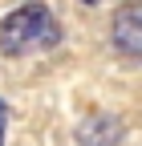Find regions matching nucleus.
I'll return each instance as SVG.
<instances>
[{"label": "nucleus", "mask_w": 142, "mask_h": 146, "mask_svg": "<svg viewBox=\"0 0 142 146\" xmlns=\"http://www.w3.org/2000/svg\"><path fill=\"white\" fill-rule=\"evenodd\" d=\"M61 45V25L49 4L29 0V4L12 8L0 21V53L4 57H25V53H49Z\"/></svg>", "instance_id": "1"}, {"label": "nucleus", "mask_w": 142, "mask_h": 146, "mask_svg": "<svg viewBox=\"0 0 142 146\" xmlns=\"http://www.w3.org/2000/svg\"><path fill=\"white\" fill-rule=\"evenodd\" d=\"M85 4H98V0H85Z\"/></svg>", "instance_id": "5"}, {"label": "nucleus", "mask_w": 142, "mask_h": 146, "mask_svg": "<svg viewBox=\"0 0 142 146\" xmlns=\"http://www.w3.org/2000/svg\"><path fill=\"white\" fill-rule=\"evenodd\" d=\"M122 138H126V122L118 114L98 110V114L77 122V146H118Z\"/></svg>", "instance_id": "3"}, {"label": "nucleus", "mask_w": 142, "mask_h": 146, "mask_svg": "<svg viewBox=\"0 0 142 146\" xmlns=\"http://www.w3.org/2000/svg\"><path fill=\"white\" fill-rule=\"evenodd\" d=\"M110 41L126 61L142 57V0H122L110 25Z\"/></svg>", "instance_id": "2"}, {"label": "nucleus", "mask_w": 142, "mask_h": 146, "mask_svg": "<svg viewBox=\"0 0 142 146\" xmlns=\"http://www.w3.org/2000/svg\"><path fill=\"white\" fill-rule=\"evenodd\" d=\"M4 122H8V106H4V98H0V146H4Z\"/></svg>", "instance_id": "4"}]
</instances>
